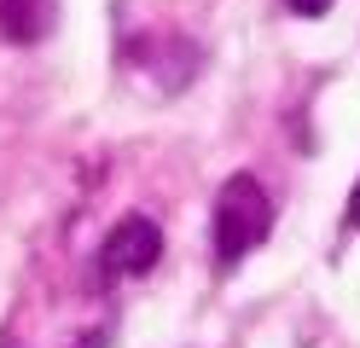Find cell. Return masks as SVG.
I'll list each match as a JSON object with an SVG mask.
<instances>
[{
	"label": "cell",
	"mask_w": 360,
	"mask_h": 348,
	"mask_svg": "<svg viewBox=\"0 0 360 348\" xmlns=\"http://www.w3.org/2000/svg\"><path fill=\"white\" fill-rule=\"evenodd\" d=\"M267 232H274V198L262 192L256 174H233L215 192V255H221V267L244 262Z\"/></svg>",
	"instance_id": "1"
},
{
	"label": "cell",
	"mask_w": 360,
	"mask_h": 348,
	"mask_svg": "<svg viewBox=\"0 0 360 348\" xmlns=\"http://www.w3.org/2000/svg\"><path fill=\"white\" fill-rule=\"evenodd\" d=\"M157 255H163V232H157V221L128 215V221H117L105 232L99 267H105V278H134V273H151Z\"/></svg>",
	"instance_id": "2"
},
{
	"label": "cell",
	"mask_w": 360,
	"mask_h": 348,
	"mask_svg": "<svg viewBox=\"0 0 360 348\" xmlns=\"http://www.w3.org/2000/svg\"><path fill=\"white\" fill-rule=\"evenodd\" d=\"M53 30V6L47 0H0V35L18 46H35Z\"/></svg>",
	"instance_id": "3"
},
{
	"label": "cell",
	"mask_w": 360,
	"mask_h": 348,
	"mask_svg": "<svg viewBox=\"0 0 360 348\" xmlns=\"http://www.w3.org/2000/svg\"><path fill=\"white\" fill-rule=\"evenodd\" d=\"M285 6L297 12V18H320V12H331V6H337V0H285Z\"/></svg>",
	"instance_id": "4"
},
{
	"label": "cell",
	"mask_w": 360,
	"mask_h": 348,
	"mask_svg": "<svg viewBox=\"0 0 360 348\" xmlns=\"http://www.w3.org/2000/svg\"><path fill=\"white\" fill-rule=\"evenodd\" d=\"M354 232H360V180H354V192H349V215H343Z\"/></svg>",
	"instance_id": "5"
},
{
	"label": "cell",
	"mask_w": 360,
	"mask_h": 348,
	"mask_svg": "<svg viewBox=\"0 0 360 348\" xmlns=\"http://www.w3.org/2000/svg\"><path fill=\"white\" fill-rule=\"evenodd\" d=\"M82 348H99V337H87V342H82Z\"/></svg>",
	"instance_id": "6"
}]
</instances>
